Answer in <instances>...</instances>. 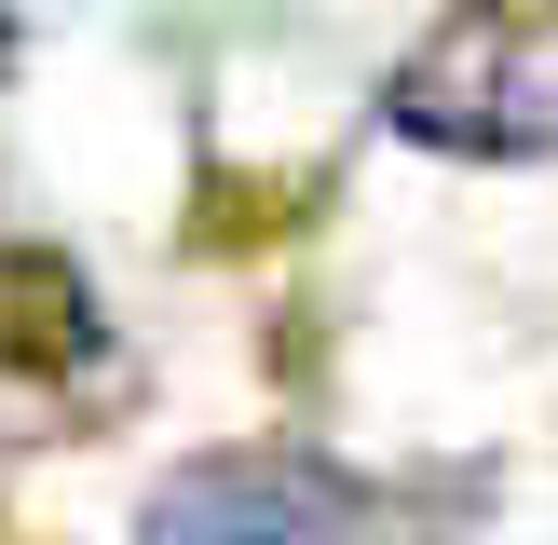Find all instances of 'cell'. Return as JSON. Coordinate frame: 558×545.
Masks as SVG:
<instances>
[{
    "label": "cell",
    "mask_w": 558,
    "mask_h": 545,
    "mask_svg": "<svg viewBox=\"0 0 558 545\" xmlns=\"http://www.w3.org/2000/svg\"><path fill=\"white\" fill-rule=\"evenodd\" d=\"M341 532V477L300 450H218L191 477L150 491V532L136 545H327Z\"/></svg>",
    "instance_id": "2"
},
{
    "label": "cell",
    "mask_w": 558,
    "mask_h": 545,
    "mask_svg": "<svg viewBox=\"0 0 558 545\" xmlns=\"http://www.w3.org/2000/svg\"><path fill=\"white\" fill-rule=\"evenodd\" d=\"M381 109L396 136L463 164H558V0H463Z\"/></svg>",
    "instance_id": "1"
},
{
    "label": "cell",
    "mask_w": 558,
    "mask_h": 545,
    "mask_svg": "<svg viewBox=\"0 0 558 545\" xmlns=\"http://www.w3.org/2000/svg\"><path fill=\"white\" fill-rule=\"evenodd\" d=\"M0 55H14V27H0Z\"/></svg>",
    "instance_id": "3"
}]
</instances>
